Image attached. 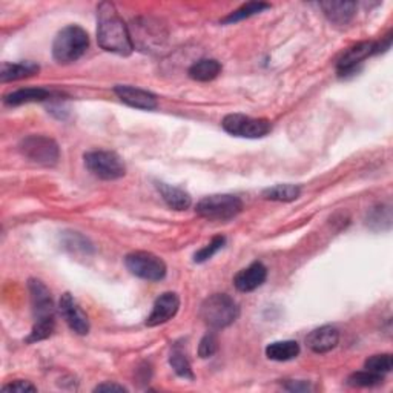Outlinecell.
Listing matches in <instances>:
<instances>
[{
	"instance_id": "obj_1",
	"label": "cell",
	"mask_w": 393,
	"mask_h": 393,
	"mask_svg": "<svg viewBox=\"0 0 393 393\" xmlns=\"http://www.w3.org/2000/svg\"><path fill=\"white\" fill-rule=\"evenodd\" d=\"M97 42L105 51L119 56H130L134 51L130 29L110 2H103L97 8Z\"/></svg>"
},
{
	"instance_id": "obj_2",
	"label": "cell",
	"mask_w": 393,
	"mask_h": 393,
	"mask_svg": "<svg viewBox=\"0 0 393 393\" xmlns=\"http://www.w3.org/2000/svg\"><path fill=\"white\" fill-rule=\"evenodd\" d=\"M90 46V36L82 26L70 25L63 28L54 38L53 57L54 61L68 65L77 62Z\"/></svg>"
},
{
	"instance_id": "obj_3",
	"label": "cell",
	"mask_w": 393,
	"mask_h": 393,
	"mask_svg": "<svg viewBox=\"0 0 393 393\" xmlns=\"http://www.w3.org/2000/svg\"><path fill=\"white\" fill-rule=\"evenodd\" d=\"M240 308L237 301L226 293H214L200 308V317L212 329H224L237 321Z\"/></svg>"
},
{
	"instance_id": "obj_4",
	"label": "cell",
	"mask_w": 393,
	"mask_h": 393,
	"mask_svg": "<svg viewBox=\"0 0 393 393\" xmlns=\"http://www.w3.org/2000/svg\"><path fill=\"white\" fill-rule=\"evenodd\" d=\"M243 211V201L237 195L217 194L208 195L197 203L195 212L201 219L212 221H228L237 217Z\"/></svg>"
},
{
	"instance_id": "obj_5",
	"label": "cell",
	"mask_w": 393,
	"mask_h": 393,
	"mask_svg": "<svg viewBox=\"0 0 393 393\" xmlns=\"http://www.w3.org/2000/svg\"><path fill=\"white\" fill-rule=\"evenodd\" d=\"M85 164L88 171L97 179L119 180L126 174V166L120 155L111 151H91L85 154Z\"/></svg>"
},
{
	"instance_id": "obj_6",
	"label": "cell",
	"mask_w": 393,
	"mask_h": 393,
	"mask_svg": "<svg viewBox=\"0 0 393 393\" xmlns=\"http://www.w3.org/2000/svg\"><path fill=\"white\" fill-rule=\"evenodd\" d=\"M125 264L135 277L146 281H162L166 277V264L152 252L139 251L126 255Z\"/></svg>"
},
{
	"instance_id": "obj_7",
	"label": "cell",
	"mask_w": 393,
	"mask_h": 393,
	"mask_svg": "<svg viewBox=\"0 0 393 393\" xmlns=\"http://www.w3.org/2000/svg\"><path fill=\"white\" fill-rule=\"evenodd\" d=\"M19 150L26 157L41 166H54L61 159V150L57 143L45 135H28L19 145Z\"/></svg>"
},
{
	"instance_id": "obj_8",
	"label": "cell",
	"mask_w": 393,
	"mask_h": 393,
	"mask_svg": "<svg viewBox=\"0 0 393 393\" xmlns=\"http://www.w3.org/2000/svg\"><path fill=\"white\" fill-rule=\"evenodd\" d=\"M223 130L243 139H261L272 131V123L266 119H253L243 114H229L221 122Z\"/></svg>"
},
{
	"instance_id": "obj_9",
	"label": "cell",
	"mask_w": 393,
	"mask_h": 393,
	"mask_svg": "<svg viewBox=\"0 0 393 393\" xmlns=\"http://www.w3.org/2000/svg\"><path fill=\"white\" fill-rule=\"evenodd\" d=\"M58 312L77 335H86L90 332V320H88L86 313L78 306L71 293L66 292L62 295L61 301H58Z\"/></svg>"
},
{
	"instance_id": "obj_10",
	"label": "cell",
	"mask_w": 393,
	"mask_h": 393,
	"mask_svg": "<svg viewBox=\"0 0 393 393\" xmlns=\"http://www.w3.org/2000/svg\"><path fill=\"white\" fill-rule=\"evenodd\" d=\"M28 289L31 293V303H33V312L36 321H48L54 320V303L51 298V292L42 281L38 280H29Z\"/></svg>"
},
{
	"instance_id": "obj_11",
	"label": "cell",
	"mask_w": 393,
	"mask_h": 393,
	"mask_svg": "<svg viewBox=\"0 0 393 393\" xmlns=\"http://www.w3.org/2000/svg\"><path fill=\"white\" fill-rule=\"evenodd\" d=\"M179 309H180L179 295L174 292L162 293L160 297L155 300L150 317L146 318V326L155 328V326H160V324L168 323L177 315Z\"/></svg>"
},
{
	"instance_id": "obj_12",
	"label": "cell",
	"mask_w": 393,
	"mask_h": 393,
	"mask_svg": "<svg viewBox=\"0 0 393 393\" xmlns=\"http://www.w3.org/2000/svg\"><path fill=\"white\" fill-rule=\"evenodd\" d=\"M114 93L125 105L135 108V110L151 111V110H155L157 105H159V102H157V97L150 91L142 90V88H135V86H130V85H119L114 88Z\"/></svg>"
},
{
	"instance_id": "obj_13",
	"label": "cell",
	"mask_w": 393,
	"mask_h": 393,
	"mask_svg": "<svg viewBox=\"0 0 393 393\" xmlns=\"http://www.w3.org/2000/svg\"><path fill=\"white\" fill-rule=\"evenodd\" d=\"M268 278V269L263 263L255 261L251 266L241 269L234 277V286L240 292H252L263 286V283Z\"/></svg>"
},
{
	"instance_id": "obj_14",
	"label": "cell",
	"mask_w": 393,
	"mask_h": 393,
	"mask_svg": "<svg viewBox=\"0 0 393 393\" xmlns=\"http://www.w3.org/2000/svg\"><path fill=\"white\" fill-rule=\"evenodd\" d=\"M340 342V332L332 326H321L309 333L306 338L308 347L315 353H328L335 349Z\"/></svg>"
},
{
	"instance_id": "obj_15",
	"label": "cell",
	"mask_w": 393,
	"mask_h": 393,
	"mask_svg": "<svg viewBox=\"0 0 393 393\" xmlns=\"http://www.w3.org/2000/svg\"><path fill=\"white\" fill-rule=\"evenodd\" d=\"M373 54H378V43L361 42L355 46H352L349 51L338 61V63H337L338 73L344 74V73L355 70L357 65H360L362 61H365V58H367Z\"/></svg>"
},
{
	"instance_id": "obj_16",
	"label": "cell",
	"mask_w": 393,
	"mask_h": 393,
	"mask_svg": "<svg viewBox=\"0 0 393 393\" xmlns=\"http://www.w3.org/2000/svg\"><path fill=\"white\" fill-rule=\"evenodd\" d=\"M320 6L329 21L337 25L349 23L357 13L355 2H323Z\"/></svg>"
},
{
	"instance_id": "obj_17",
	"label": "cell",
	"mask_w": 393,
	"mask_h": 393,
	"mask_svg": "<svg viewBox=\"0 0 393 393\" xmlns=\"http://www.w3.org/2000/svg\"><path fill=\"white\" fill-rule=\"evenodd\" d=\"M157 188H159L163 200L166 201V204L169 206L171 209L174 211H186L191 208L192 204V199L188 192H184L180 188H175V186L166 184V183H159L157 184Z\"/></svg>"
},
{
	"instance_id": "obj_18",
	"label": "cell",
	"mask_w": 393,
	"mask_h": 393,
	"mask_svg": "<svg viewBox=\"0 0 393 393\" xmlns=\"http://www.w3.org/2000/svg\"><path fill=\"white\" fill-rule=\"evenodd\" d=\"M41 66L34 62H21V63H4L0 68V80L4 83L22 80V78L36 75Z\"/></svg>"
},
{
	"instance_id": "obj_19",
	"label": "cell",
	"mask_w": 393,
	"mask_h": 393,
	"mask_svg": "<svg viewBox=\"0 0 393 393\" xmlns=\"http://www.w3.org/2000/svg\"><path fill=\"white\" fill-rule=\"evenodd\" d=\"M49 97H51V93L45 90V88H25V90H17L5 95L4 102L8 106H19L25 103L45 102Z\"/></svg>"
},
{
	"instance_id": "obj_20",
	"label": "cell",
	"mask_w": 393,
	"mask_h": 393,
	"mask_svg": "<svg viewBox=\"0 0 393 393\" xmlns=\"http://www.w3.org/2000/svg\"><path fill=\"white\" fill-rule=\"evenodd\" d=\"M221 73V63L215 58H201L189 68V77L197 82H211Z\"/></svg>"
},
{
	"instance_id": "obj_21",
	"label": "cell",
	"mask_w": 393,
	"mask_h": 393,
	"mask_svg": "<svg viewBox=\"0 0 393 393\" xmlns=\"http://www.w3.org/2000/svg\"><path fill=\"white\" fill-rule=\"evenodd\" d=\"M300 344L297 341H275L266 347V357L272 361H290L300 355Z\"/></svg>"
},
{
	"instance_id": "obj_22",
	"label": "cell",
	"mask_w": 393,
	"mask_h": 393,
	"mask_svg": "<svg viewBox=\"0 0 393 393\" xmlns=\"http://www.w3.org/2000/svg\"><path fill=\"white\" fill-rule=\"evenodd\" d=\"M301 194L300 186L295 184H277L263 191V197L272 201H293Z\"/></svg>"
},
{
	"instance_id": "obj_23",
	"label": "cell",
	"mask_w": 393,
	"mask_h": 393,
	"mask_svg": "<svg viewBox=\"0 0 393 393\" xmlns=\"http://www.w3.org/2000/svg\"><path fill=\"white\" fill-rule=\"evenodd\" d=\"M169 365H171V367L174 369V372L179 377H182L184 379H191V381L195 378L189 360L186 358V355H184V353L180 349H174L171 352Z\"/></svg>"
},
{
	"instance_id": "obj_24",
	"label": "cell",
	"mask_w": 393,
	"mask_h": 393,
	"mask_svg": "<svg viewBox=\"0 0 393 393\" xmlns=\"http://www.w3.org/2000/svg\"><path fill=\"white\" fill-rule=\"evenodd\" d=\"M271 8L269 4H263V2H249L243 5L241 8H239L237 11L231 13L228 17L223 19V23H234V22H239V21H243V19H248L251 16H255L258 14L261 11H264V9Z\"/></svg>"
},
{
	"instance_id": "obj_25",
	"label": "cell",
	"mask_w": 393,
	"mask_h": 393,
	"mask_svg": "<svg viewBox=\"0 0 393 393\" xmlns=\"http://www.w3.org/2000/svg\"><path fill=\"white\" fill-rule=\"evenodd\" d=\"M382 375H378V373H373L370 370H362V372H355L347 378V384L352 387H373L378 386L382 382Z\"/></svg>"
},
{
	"instance_id": "obj_26",
	"label": "cell",
	"mask_w": 393,
	"mask_h": 393,
	"mask_svg": "<svg viewBox=\"0 0 393 393\" xmlns=\"http://www.w3.org/2000/svg\"><path fill=\"white\" fill-rule=\"evenodd\" d=\"M365 369L370 370L378 375H386L393 369V357L390 353H381V355H373L366 360Z\"/></svg>"
},
{
	"instance_id": "obj_27",
	"label": "cell",
	"mask_w": 393,
	"mask_h": 393,
	"mask_svg": "<svg viewBox=\"0 0 393 393\" xmlns=\"http://www.w3.org/2000/svg\"><path fill=\"white\" fill-rule=\"evenodd\" d=\"M54 328H56L54 320L36 321L34 326H33V330H31V333H29V337L26 338V341L28 342H37V341L46 340V338H49L53 335Z\"/></svg>"
},
{
	"instance_id": "obj_28",
	"label": "cell",
	"mask_w": 393,
	"mask_h": 393,
	"mask_svg": "<svg viewBox=\"0 0 393 393\" xmlns=\"http://www.w3.org/2000/svg\"><path fill=\"white\" fill-rule=\"evenodd\" d=\"M226 243L224 237H215L209 244H206L203 249H200L194 255V261L195 263H204L211 260L215 253H217Z\"/></svg>"
},
{
	"instance_id": "obj_29",
	"label": "cell",
	"mask_w": 393,
	"mask_h": 393,
	"mask_svg": "<svg viewBox=\"0 0 393 393\" xmlns=\"http://www.w3.org/2000/svg\"><path fill=\"white\" fill-rule=\"evenodd\" d=\"M219 350V338L214 333H208L200 341L199 346V355L200 358H211Z\"/></svg>"
},
{
	"instance_id": "obj_30",
	"label": "cell",
	"mask_w": 393,
	"mask_h": 393,
	"mask_svg": "<svg viewBox=\"0 0 393 393\" xmlns=\"http://www.w3.org/2000/svg\"><path fill=\"white\" fill-rule=\"evenodd\" d=\"M4 392H36L37 387L33 386L29 381H23V379H17L11 384H5L2 387Z\"/></svg>"
},
{
	"instance_id": "obj_31",
	"label": "cell",
	"mask_w": 393,
	"mask_h": 393,
	"mask_svg": "<svg viewBox=\"0 0 393 393\" xmlns=\"http://www.w3.org/2000/svg\"><path fill=\"white\" fill-rule=\"evenodd\" d=\"M95 392H126V387L123 386H119V384H114V382H105V384H100L97 386L94 389Z\"/></svg>"
},
{
	"instance_id": "obj_32",
	"label": "cell",
	"mask_w": 393,
	"mask_h": 393,
	"mask_svg": "<svg viewBox=\"0 0 393 393\" xmlns=\"http://www.w3.org/2000/svg\"><path fill=\"white\" fill-rule=\"evenodd\" d=\"M289 390H292V392H306V390H309L310 387H309V384H298V382H292V386H286Z\"/></svg>"
}]
</instances>
